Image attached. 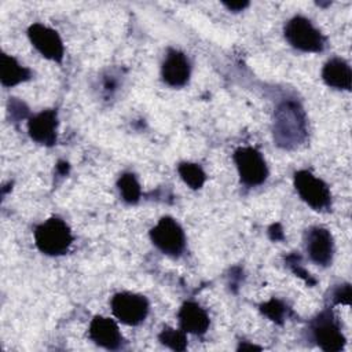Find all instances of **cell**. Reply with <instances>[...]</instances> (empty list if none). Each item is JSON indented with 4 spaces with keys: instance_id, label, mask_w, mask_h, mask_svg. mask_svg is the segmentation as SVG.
<instances>
[{
    "instance_id": "21",
    "label": "cell",
    "mask_w": 352,
    "mask_h": 352,
    "mask_svg": "<svg viewBox=\"0 0 352 352\" xmlns=\"http://www.w3.org/2000/svg\"><path fill=\"white\" fill-rule=\"evenodd\" d=\"M333 298L337 304H349L351 302V286L348 283L338 286L333 294Z\"/></svg>"
},
{
    "instance_id": "1",
    "label": "cell",
    "mask_w": 352,
    "mask_h": 352,
    "mask_svg": "<svg viewBox=\"0 0 352 352\" xmlns=\"http://www.w3.org/2000/svg\"><path fill=\"white\" fill-rule=\"evenodd\" d=\"M307 136L305 114L294 100H285L275 111L274 140L279 147L293 148L304 142Z\"/></svg>"
},
{
    "instance_id": "24",
    "label": "cell",
    "mask_w": 352,
    "mask_h": 352,
    "mask_svg": "<svg viewBox=\"0 0 352 352\" xmlns=\"http://www.w3.org/2000/svg\"><path fill=\"white\" fill-rule=\"evenodd\" d=\"M58 170L62 173V175H66L67 170H69V164L67 162H63V161H59L58 165H56Z\"/></svg>"
},
{
    "instance_id": "16",
    "label": "cell",
    "mask_w": 352,
    "mask_h": 352,
    "mask_svg": "<svg viewBox=\"0 0 352 352\" xmlns=\"http://www.w3.org/2000/svg\"><path fill=\"white\" fill-rule=\"evenodd\" d=\"M30 77V70L22 66L14 56L3 54L0 66V78L4 87L18 85Z\"/></svg>"
},
{
    "instance_id": "14",
    "label": "cell",
    "mask_w": 352,
    "mask_h": 352,
    "mask_svg": "<svg viewBox=\"0 0 352 352\" xmlns=\"http://www.w3.org/2000/svg\"><path fill=\"white\" fill-rule=\"evenodd\" d=\"M180 327L184 333L204 334L209 327V316L206 311L197 302H184L179 311Z\"/></svg>"
},
{
    "instance_id": "3",
    "label": "cell",
    "mask_w": 352,
    "mask_h": 352,
    "mask_svg": "<svg viewBox=\"0 0 352 352\" xmlns=\"http://www.w3.org/2000/svg\"><path fill=\"white\" fill-rule=\"evenodd\" d=\"M285 37L287 43L304 52H320L324 48L322 33L312 22L301 15L293 16L285 25Z\"/></svg>"
},
{
    "instance_id": "7",
    "label": "cell",
    "mask_w": 352,
    "mask_h": 352,
    "mask_svg": "<svg viewBox=\"0 0 352 352\" xmlns=\"http://www.w3.org/2000/svg\"><path fill=\"white\" fill-rule=\"evenodd\" d=\"M316 344L326 352H340L345 345V337L331 311L320 312L311 324Z\"/></svg>"
},
{
    "instance_id": "6",
    "label": "cell",
    "mask_w": 352,
    "mask_h": 352,
    "mask_svg": "<svg viewBox=\"0 0 352 352\" xmlns=\"http://www.w3.org/2000/svg\"><path fill=\"white\" fill-rule=\"evenodd\" d=\"M234 161L241 177V182L246 186H258L265 182L268 176L267 164L253 147H239L234 153Z\"/></svg>"
},
{
    "instance_id": "19",
    "label": "cell",
    "mask_w": 352,
    "mask_h": 352,
    "mask_svg": "<svg viewBox=\"0 0 352 352\" xmlns=\"http://www.w3.org/2000/svg\"><path fill=\"white\" fill-rule=\"evenodd\" d=\"M158 340L161 341V344L166 345L173 351H184L187 346V338L184 331L172 327H164V330L158 336Z\"/></svg>"
},
{
    "instance_id": "18",
    "label": "cell",
    "mask_w": 352,
    "mask_h": 352,
    "mask_svg": "<svg viewBox=\"0 0 352 352\" xmlns=\"http://www.w3.org/2000/svg\"><path fill=\"white\" fill-rule=\"evenodd\" d=\"M118 188L122 199L128 204H136L140 198V184L133 173H124L118 179Z\"/></svg>"
},
{
    "instance_id": "10",
    "label": "cell",
    "mask_w": 352,
    "mask_h": 352,
    "mask_svg": "<svg viewBox=\"0 0 352 352\" xmlns=\"http://www.w3.org/2000/svg\"><path fill=\"white\" fill-rule=\"evenodd\" d=\"M305 249L315 264L329 265L334 252V242L330 231L323 227L309 228L305 234Z\"/></svg>"
},
{
    "instance_id": "5",
    "label": "cell",
    "mask_w": 352,
    "mask_h": 352,
    "mask_svg": "<svg viewBox=\"0 0 352 352\" xmlns=\"http://www.w3.org/2000/svg\"><path fill=\"white\" fill-rule=\"evenodd\" d=\"M150 238L153 243L168 256L177 257L184 250V232L180 224L169 216L158 220V223L150 230Z\"/></svg>"
},
{
    "instance_id": "23",
    "label": "cell",
    "mask_w": 352,
    "mask_h": 352,
    "mask_svg": "<svg viewBox=\"0 0 352 352\" xmlns=\"http://www.w3.org/2000/svg\"><path fill=\"white\" fill-rule=\"evenodd\" d=\"M224 6L231 10V11H242L243 8H246L249 6L248 1H231V3H224Z\"/></svg>"
},
{
    "instance_id": "17",
    "label": "cell",
    "mask_w": 352,
    "mask_h": 352,
    "mask_svg": "<svg viewBox=\"0 0 352 352\" xmlns=\"http://www.w3.org/2000/svg\"><path fill=\"white\" fill-rule=\"evenodd\" d=\"M177 172H179L180 177L183 179V182L192 190L201 188L206 180V175L198 164L182 162L177 166Z\"/></svg>"
},
{
    "instance_id": "4",
    "label": "cell",
    "mask_w": 352,
    "mask_h": 352,
    "mask_svg": "<svg viewBox=\"0 0 352 352\" xmlns=\"http://www.w3.org/2000/svg\"><path fill=\"white\" fill-rule=\"evenodd\" d=\"M294 187L301 199L315 210L327 209L331 204V194L327 184L309 170L294 173Z\"/></svg>"
},
{
    "instance_id": "22",
    "label": "cell",
    "mask_w": 352,
    "mask_h": 352,
    "mask_svg": "<svg viewBox=\"0 0 352 352\" xmlns=\"http://www.w3.org/2000/svg\"><path fill=\"white\" fill-rule=\"evenodd\" d=\"M270 236L272 241H280L283 239V231H282V227L279 224H274L271 228H270Z\"/></svg>"
},
{
    "instance_id": "9",
    "label": "cell",
    "mask_w": 352,
    "mask_h": 352,
    "mask_svg": "<svg viewBox=\"0 0 352 352\" xmlns=\"http://www.w3.org/2000/svg\"><path fill=\"white\" fill-rule=\"evenodd\" d=\"M28 36L33 47L47 59L60 63L63 59L65 48L60 36L56 30L43 25V23H33L28 29Z\"/></svg>"
},
{
    "instance_id": "8",
    "label": "cell",
    "mask_w": 352,
    "mask_h": 352,
    "mask_svg": "<svg viewBox=\"0 0 352 352\" xmlns=\"http://www.w3.org/2000/svg\"><path fill=\"white\" fill-rule=\"evenodd\" d=\"M111 311L120 322L128 326H136L146 319L148 301L142 294L128 292L117 293L111 298Z\"/></svg>"
},
{
    "instance_id": "15",
    "label": "cell",
    "mask_w": 352,
    "mask_h": 352,
    "mask_svg": "<svg viewBox=\"0 0 352 352\" xmlns=\"http://www.w3.org/2000/svg\"><path fill=\"white\" fill-rule=\"evenodd\" d=\"M322 78L329 87L349 91L352 82V72L346 60L341 58H333L323 66Z\"/></svg>"
},
{
    "instance_id": "25",
    "label": "cell",
    "mask_w": 352,
    "mask_h": 352,
    "mask_svg": "<svg viewBox=\"0 0 352 352\" xmlns=\"http://www.w3.org/2000/svg\"><path fill=\"white\" fill-rule=\"evenodd\" d=\"M239 349H260V348L254 346V345H241Z\"/></svg>"
},
{
    "instance_id": "13",
    "label": "cell",
    "mask_w": 352,
    "mask_h": 352,
    "mask_svg": "<svg viewBox=\"0 0 352 352\" xmlns=\"http://www.w3.org/2000/svg\"><path fill=\"white\" fill-rule=\"evenodd\" d=\"M89 338L106 349H118L122 344V336L117 323L104 316H95L89 324Z\"/></svg>"
},
{
    "instance_id": "12",
    "label": "cell",
    "mask_w": 352,
    "mask_h": 352,
    "mask_svg": "<svg viewBox=\"0 0 352 352\" xmlns=\"http://www.w3.org/2000/svg\"><path fill=\"white\" fill-rule=\"evenodd\" d=\"M58 116L55 110H44L29 118L28 131L30 138L44 146H52L56 142Z\"/></svg>"
},
{
    "instance_id": "20",
    "label": "cell",
    "mask_w": 352,
    "mask_h": 352,
    "mask_svg": "<svg viewBox=\"0 0 352 352\" xmlns=\"http://www.w3.org/2000/svg\"><path fill=\"white\" fill-rule=\"evenodd\" d=\"M260 308H261V312H263L264 315H267L271 320L278 322V323H282V322H283L286 308H285V305H283L279 300L271 298L270 301L261 304Z\"/></svg>"
},
{
    "instance_id": "11",
    "label": "cell",
    "mask_w": 352,
    "mask_h": 352,
    "mask_svg": "<svg viewBox=\"0 0 352 352\" xmlns=\"http://www.w3.org/2000/svg\"><path fill=\"white\" fill-rule=\"evenodd\" d=\"M190 72L191 66L188 58L177 50H169L161 67L162 80L168 85L179 88L187 84L190 78Z\"/></svg>"
},
{
    "instance_id": "2",
    "label": "cell",
    "mask_w": 352,
    "mask_h": 352,
    "mask_svg": "<svg viewBox=\"0 0 352 352\" xmlns=\"http://www.w3.org/2000/svg\"><path fill=\"white\" fill-rule=\"evenodd\" d=\"M34 242L41 253L48 256H60L72 246L73 235L63 220L51 217L36 227Z\"/></svg>"
}]
</instances>
